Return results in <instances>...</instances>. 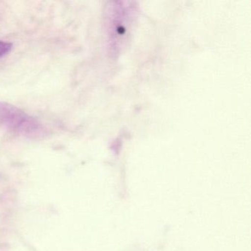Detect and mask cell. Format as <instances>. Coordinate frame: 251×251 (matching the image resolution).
Wrapping results in <instances>:
<instances>
[{
    "instance_id": "cell-2",
    "label": "cell",
    "mask_w": 251,
    "mask_h": 251,
    "mask_svg": "<svg viewBox=\"0 0 251 251\" xmlns=\"http://www.w3.org/2000/svg\"><path fill=\"white\" fill-rule=\"evenodd\" d=\"M130 2H111L106 11V24L111 48L117 50L126 39L133 17L134 8Z\"/></svg>"
},
{
    "instance_id": "cell-1",
    "label": "cell",
    "mask_w": 251,
    "mask_h": 251,
    "mask_svg": "<svg viewBox=\"0 0 251 251\" xmlns=\"http://www.w3.org/2000/svg\"><path fill=\"white\" fill-rule=\"evenodd\" d=\"M0 126L27 139H42L48 134L45 126L15 105L0 102Z\"/></svg>"
},
{
    "instance_id": "cell-3",
    "label": "cell",
    "mask_w": 251,
    "mask_h": 251,
    "mask_svg": "<svg viewBox=\"0 0 251 251\" xmlns=\"http://www.w3.org/2000/svg\"><path fill=\"white\" fill-rule=\"evenodd\" d=\"M13 48V45L9 42H2L0 41V58L6 55L11 52Z\"/></svg>"
}]
</instances>
